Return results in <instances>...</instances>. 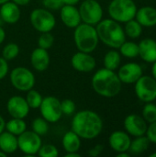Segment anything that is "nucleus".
<instances>
[{
    "label": "nucleus",
    "instance_id": "nucleus-10",
    "mask_svg": "<svg viewBox=\"0 0 156 157\" xmlns=\"http://www.w3.org/2000/svg\"><path fill=\"white\" fill-rule=\"evenodd\" d=\"M41 145L40 136L33 131H25L17 136V148L26 155H37Z\"/></svg>",
    "mask_w": 156,
    "mask_h": 157
},
{
    "label": "nucleus",
    "instance_id": "nucleus-50",
    "mask_svg": "<svg viewBox=\"0 0 156 157\" xmlns=\"http://www.w3.org/2000/svg\"><path fill=\"white\" fill-rule=\"evenodd\" d=\"M150 157H156V153L151 154V155H150Z\"/></svg>",
    "mask_w": 156,
    "mask_h": 157
},
{
    "label": "nucleus",
    "instance_id": "nucleus-36",
    "mask_svg": "<svg viewBox=\"0 0 156 157\" xmlns=\"http://www.w3.org/2000/svg\"><path fill=\"white\" fill-rule=\"evenodd\" d=\"M45 8L50 10H58L63 6V0H42Z\"/></svg>",
    "mask_w": 156,
    "mask_h": 157
},
{
    "label": "nucleus",
    "instance_id": "nucleus-26",
    "mask_svg": "<svg viewBox=\"0 0 156 157\" xmlns=\"http://www.w3.org/2000/svg\"><path fill=\"white\" fill-rule=\"evenodd\" d=\"M5 129L8 132L16 136H18L19 134H21L27 130V124L23 121V119L12 118L10 121H8V122L6 123Z\"/></svg>",
    "mask_w": 156,
    "mask_h": 157
},
{
    "label": "nucleus",
    "instance_id": "nucleus-6",
    "mask_svg": "<svg viewBox=\"0 0 156 157\" xmlns=\"http://www.w3.org/2000/svg\"><path fill=\"white\" fill-rule=\"evenodd\" d=\"M30 23L39 32L51 31L55 25L56 19L50 10L45 8H36L30 13Z\"/></svg>",
    "mask_w": 156,
    "mask_h": 157
},
{
    "label": "nucleus",
    "instance_id": "nucleus-16",
    "mask_svg": "<svg viewBox=\"0 0 156 157\" xmlns=\"http://www.w3.org/2000/svg\"><path fill=\"white\" fill-rule=\"evenodd\" d=\"M131 139L130 134L122 131H115L113 132L108 138L109 146L116 153L128 152L131 146Z\"/></svg>",
    "mask_w": 156,
    "mask_h": 157
},
{
    "label": "nucleus",
    "instance_id": "nucleus-17",
    "mask_svg": "<svg viewBox=\"0 0 156 157\" xmlns=\"http://www.w3.org/2000/svg\"><path fill=\"white\" fill-rule=\"evenodd\" d=\"M60 15L63 23L70 29L76 28L82 21L79 10L74 6L63 5L61 7Z\"/></svg>",
    "mask_w": 156,
    "mask_h": 157
},
{
    "label": "nucleus",
    "instance_id": "nucleus-8",
    "mask_svg": "<svg viewBox=\"0 0 156 157\" xmlns=\"http://www.w3.org/2000/svg\"><path fill=\"white\" fill-rule=\"evenodd\" d=\"M81 20L89 25H97L103 17V8L97 0H85L79 7Z\"/></svg>",
    "mask_w": 156,
    "mask_h": 157
},
{
    "label": "nucleus",
    "instance_id": "nucleus-5",
    "mask_svg": "<svg viewBox=\"0 0 156 157\" xmlns=\"http://www.w3.org/2000/svg\"><path fill=\"white\" fill-rule=\"evenodd\" d=\"M137 9L133 0H112L108 5V12L110 18L120 23H126L135 18Z\"/></svg>",
    "mask_w": 156,
    "mask_h": 157
},
{
    "label": "nucleus",
    "instance_id": "nucleus-28",
    "mask_svg": "<svg viewBox=\"0 0 156 157\" xmlns=\"http://www.w3.org/2000/svg\"><path fill=\"white\" fill-rule=\"evenodd\" d=\"M143 26L135 19H131L125 23L124 31L126 36L131 39H138L143 33Z\"/></svg>",
    "mask_w": 156,
    "mask_h": 157
},
{
    "label": "nucleus",
    "instance_id": "nucleus-32",
    "mask_svg": "<svg viewBox=\"0 0 156 157\" xmlns=\"http://www.w3.org/2000/svg\"><path fill=\"white\" fill-rule=\"evenodd\" d=\"M18 53H19V47L17 44L13 43V42L6 44L3 48V51H2L3 58L6 59V61L15 59L18 55Z\"/></svg>",
    "mask_w": 156,
    "mask_h": 157
},
{
    "label": "nucleus",
    "instance_id": "nucleus-29",
    "mask_svg": "<svg viewBox=\"0 0 156 157\" xmlns=\"http://www.w3.org/2000/svg\"><path fill=\"white\" fill-rule=\"evenodd\" d=\"M42 99H43V98L38 91H36L32 88L28 91V94L26 97V101H27L29 109H39L42 102Z\"/></svg>",
    "mask_w": 156,
    "mask_h": 157
},
{
    "label": "nucleus",
    "instance_id": "nucleus-34",
    "mask_svg": "<svg viewBox=\"0 0 156 157\" xmlns=\"http://www.w3.org/2000/svg\"><path fill=\"white\" fill-rule=\"evenodd\" d=\"M37 155L41 157H56L58 156L59 152L54 145L45 144V145H41Z\"/></svg>",
    "mask_w": 156,
    "mask_h": 157
},
{
    "label": "nucleus",
    "instance_id": "nucleus-15",
    "mask_svg": "<svg viewBox=\"0 0 156 157\" xmlns=\"http://www.w3.org/2000/svg\"><path fill=\"white\" fill-rule=\"evenodd\" d=\"M6 109L12 118L24 120L29 115L30 109L26 101V98L21 96H13L6 103Z\"/></svg>",
    "mask_w": 156,
    "mask_h": 157
},
{
    "label": "nucleus",
    "instance_id": "nucleus-39",
    "mask_svg": "<svg viewBox=\"0 0 156 157\" xmlns=\"http://www.w3.org/2000/svg\"><path fill=\"white\" fill-rule=\"evenodd\" d=\"M103 150H104V146L102 144H97L88 151V155L91 157H97L103 152Z\"/></svg>",
    "mask_w": 156,
    "mask_h": 157
},
{
    "label": "nucleus",
    "instance_id": "nucleus-35",
    "mask_svg": "<svg viewBox=\"0 0 156 157\" xmlns=\"http://www.w3.org/2000/svg\"><path fill=\"white\" fill-rule=\"evenodd\" d=\"M61 109L64 115H73L75 111V103L72 99H64L61 102Z\"/></svg>",
    "mask_w": 156,
    "mask_h": 157
},
{
    "label": "nucleus",
    "instance_id": "nucleus-9",
    "mask_svg": "<svg viewBox=\"0 0 156 157\" xmlns=\"http://www.w3.org/2000/svg\"><path fill=\"white\" fill-rule=\"evenodd\" d=\"M10 82L16 89L19 91H29L33 88L35 85V76L29 69L18 66L11 71Z\"/></svg>",
    "mask_w": 156,
    "mask_h": 157
},
{
    "label": "nucleus",
    "instance_id": "nucleus-27",
    "mask_svg": "<svg viewBox=\"0 0 156 157\" xmlns=\"http://www.w3.org/2000/svg\"><path fill=\"white\" fill-rule=\"evenodd\" d=\"M120 49V55L126 57V58H130V59H133L136 58L137 56H139V45L138 43L134 42V41H127L125 40Z\"/></svg>",
    "mask_w": 156,
    "mask_h": 157
},
{
    "label": "nucleus",
    "instance_id": "nucleus-22",
    "mask_svg": "<svg viewBox=\"0 0 156 157\" xmlns=\"http://www.w3.org/2000/svg\"><path fill=\"white\" fill-rule=\"evenodd\" d=\"M0 150L6 155L15 153L17 150V137L7 131L2 132L0 133Z\"/></svg>",
    "mask_w": 156,
    "mask_h": 157
},
{
    "label": "nucleus",
    "instance_id": "nucleus-45",
    "mask_svg": "<svg viewBox=\"0 0 156 157\" xmlns=\"http://www.w3.org/2000/svg\"><path fill=\"white\" fill-rule=\"evenodd\" d=\"M152 75H153V77L156 80V61L153 63V66H152Z\"/></svg>",
    "mask_w": 156,
    "mask_h": 157
},
{
    "label": "nucleus",
    "instance_id": "nucleus-11",
    "mask_svg": "<svg viewBox=\"0 0 156 157\" xmlns=\"http://www.w3.org/2000/svg\"><path fill=\"white\" fill-rule=\"evenodd\" d=\"M39 109L40 110L41 117L48 122L55 123L63 116V112L61 109V101L57 98L52 96L43 98Z\"/></svg>",
    "mask_w": 156,
    "mask_h": 157
},
{
    "label": "nucleus",
    "instance_id": "nucleus-23",
    "mask_svg": "<svg viewBox=\"0 0 156 157\" xmlns=\"http://www.w3.org/2000/svg\"><path fill=\"white\" fill-rule=\"evenodd\" d=\"M62 144L66 153L78 152L81 147V138L71 130L63 135Z\"/></svg>",
    "mask_w": 156,
    "mask_h": 157
},
{
    "label": "nucleus",
    "instance_id": "nucleus-3",
    "mask_svg": "<svg viewBox=\"0 0 156 157\" xmlns=\"http://www.w3.org/2000/svg\"><path fill=\"white\" fill-rule=\"evenodd\" d=\"M96 29L99 40L112 49H119L126 40L124 29L120 22L112 18L102 19L97 24Z\"/></svg>",
    "mask_w": 156,
    "mask_h": 157
},
{
    "label": "nucleus",
    "instance_id": "nucleus-31",
    "mask_svg": "<svg viewBox=\"0 0 156 157\" xmlns=\"http://www.w3.org/2000/svg\"><path fill=\"white\" fill-rule=\"evenodd\" d=\"M143 118L146 121L147 123H153L156 121V105L153 102H147L145 103L143 113Z\"/></svg>",
    "mask_w": 156,
    "mask_h": 157
},
{
    "label": "nucleus",
    "instance_id": "nucleus-20",
    "mask_svg": "<svg viewBox=\"0 0 156 157\" xmlns=\"http://www.w3.org/2000/svg\"><path fill=\"white\" fill-rule=\"evenodd\" d=\"M0 16L5 23L15 24L20 18V9L14 2H6L1 5Z\"/></svg>",
    "mask_w": 156,
    "mask_h": 157
},
{
    "label": "nucleus",
    "instance_id": "nucleus-51",
    "mask_svg": "<svg viewBox=\"0 0 156 157\" xmlns=\"http://www.w3.org/2000/svg\"><path fill=\"white\" fill-rule=\"evenodd\" d=\"M97 1H98V0H97Z\"/></svg>",
    "mask_w": 156,
    "mask_h": 157
},
{
    "label": "nucleus",
    "instance_id": "nucleus-49",
    "mask_svg": "<svg viewBox=\"0 0 156 157\" xmlns=\"http://www.w3.org/2000/svg\"><path fill=\"white\" fill-rule=\"evenodd\" d=\"M5 22H4V20L2 19V17H1V16H0V26H2L3 24H4Z\"/></svg>",
    "mask_w": 156,
    "mask_h": 157
},
{
    "label": "nucleus",
    "instance_id": "nucleus-41",
    "mask_svg": "<svg viewBox=\"0 0 156 157\" xmlns=\"http://www.w3.org/2000/svg\"><path fill=\"white\" fill-rule=\"evenodd\" d=\"M80 0H63V5H68V6H75L76 4L79 3Z\"/></svg>",
    "mask_w": 156,
    "mask_h": 157
},
{
    "label": "nucleus",
    "instance_id": "nucleus-42",
    "mask_svg": "<svg viewBox=\"0 0 156 157\" xmlns=\"http://www.w3.org/2000/svg\"><path fill=\"white\" fill-rule=\"evenodd\" d=\"M6 38V32H5V29H3L2 26H0V44L4 41Z\"/></svg>",
    "mask_w": 156,
    "mask_h": 157
},
{
    "label": "nucleus",
    "instance_id": "nucleus-33",
    "mask_svg": "<svg viewBox=\"0 0 156 157\" xmlns=\"http://www.w3.org/2000/svg\"><path fill=\"white\" fill-rule=\"evenodd\" d=\"M54 42V37L53 35L51 33V31L49 32H41V34L39 37L38 40V45L40 48L48 50L50 49Z\"/></svg>",
    "mask_w": 156,
    "mask_h": 157
},
{
    "label": "nucleus",
    "instance_id": "nucleus-43",
    "mask_svg": "<svg viewBox=\"0 0 156 157\" xmlns=\"http://www.w3.org/2000/svg\"><path fill=\"white\" fill-rule=\"evenodd\" d=\"M5 126H6V121H5V120L3 119V117H1V115H0V133H1L2 132H4Z\"/></svg>",
    "mask_w": 156,
    "mask_h": 157
},
{
    "label": "nucleus",
    "instance_id": "nucleus-12",
    "mask_svg": "<svg viewBox=\"0 0 156 157\" xmlns=\"http://www.w3.org/2000/svg\"><path fill=\"white\" fill-rule=\"evenodd\" d=\"M123 125L126 132L133 137L145 135L148 128L146 121L143 118V116L137 114L128 115L124 120Z\"/></svg>",
    "mask_w": 156,
    "mask_h": 157
},
{
    "label": "nucleus",
    "instance_id": "nucleus-37",
    "mask_svg": "<svg viewBox=\"0 0 156 157\" xmlns=\"http://www.w3.org/2000/svg\"><path fill=\"white\" fill-rule=\"evenodd\" d=\"M145 135L147 136V138L150 140L152 144H156V121L150 123V125L147 128Z\"/></svg>",
    "mask_w": 156,
    "mask_h": 157
},
{
    "label": "nucleus",
    "instance_id": "nucleus-1",
    "mask_svg": "<svg viewBox=\"0 0 156 157\" xmlns=\"http://www.w3.org/2000/svg\"><path fill=\"white\" fill-rule=\"evenodd\" d=\"M71 127L72 131L80 138L93 140L101 133L103 130V121L97 112L85 109L75 113Z\"/></svg>",
    "mask_w": 156,
    "mask_h": 157
},
{
    "label": "nucleus",
    "instance_id": "nucleus-19",
    "mask_svg": "<svg viewBox=\"0 0 156 157\" xmlns=\"http://www.w3.org/2000/svg\"><path fill=\"white\" fill-rule=\"evenodd\" d=\"M135 19L144 28H152L156 26V8L146 6L137 9Z\"/></svg>",
    "mask_w": 156,
    "mask_h": 157
},
{
    "label": "nucleus",
    "instance_id": "nucleus-21",
    "mask_svg": "<svg viewBox=\"0 0 156 157\" xmlns=\"http://www.w3.org/2000/svg\"><path fill=\"white\" fill-rule=\"evenodd\" d=\"M30 62L32 67L38 72L45 71L49 64H50V56L47 50L42 48H36L31 55H30Z\"/></svg>",
    "mask_w": 156,
    "mask_h": 157
},
{
    "label": "nucleus",
    "instance_id": "nucleus-40",
    "mask_svg": "<svg viewBox=\"0 0 156 157\" xmlns=\"http://www.w3.org/2000/svg\"><path fill=\"white\" fill-rule=\"evenodd\" d=\"M30 0H12V2H14L16 5L19 6H26L29 3Z\"/></svg>",
    "mask_w": 156,
    "mask_h": 157
},
{
    "label": "nucleus",
    "instance_id": "nucleus-48",
    "mask_svg": "<svg viewBox=\"0 0 156 157\" xmlns=\"http://www.w3.org/2000/svg\"><path fill=\"white\" fill-rule=\"evenodd\" d=\"M8 1H10V0H0V5H2V4H4V3H6V2H8Z\"/></svg>",
    "mask_w": 156,
    "mask_h": 157
},
{
    "label": "nucleus",
    "instance_id": "nucleus-44",
    "mask_svg": "<svg viewBox=\"0 0 156 157\" xmlns=\"http://www.w3.org/2000/svg\"><path fill=\"white\" fill-rule=\"evenodd\" d=\"M65 157H80V155L77 152H72V153H66Z\"/></svg>",
    "mask_w": 156,
    "mask_h": 157
},
{
    "label": "nucleus",
    "instance_id": "nucleus-4",
    "mask_svg": "<svg viewBox=\"0 0 156 157\" xmlns=\"http://www.w3.org/2000/svg\"><path fill=\"white\" fill-rule=\"evenodd\" d=\"M74 38L78 51L88 53L97 49L99 41L96 28L84 22L74 28Z\"/></svg>",
    "mask_w": 156,
    "mask_h": 157
},
{
    "label": "nucleus",
    "instance_id": "nucleus-13",
    "mask_svg": "<svg viewBox=\"0 0 156 157\" xmlns=\"http://www.w3.org/2000/svg\"><path fill=\"white\" fill-rule=\"evenodd\" d=\"M71 64L73 68L81 73L92 72L97 65L96 59L88 52H78L72 56Z\"/></svg>",
    "mask_w": 156,
    "mask_h": 157
},
{
    "label": "nucleus",
    "instance_id": "nucleus-14",
    "mask_svg": "<svg viewBox=\"0 0 156 157\" xmlns=\"http://www.w3.org/2000/svg\"><path fill=\"white\" fill-rule=\"evenodd\" d=\"M143 75V67L137 63H128L119 68L118 76L121 83L134 84Z\"/></svg>",
    "mask_w": 156,
    "mask_h": 157
},
{
    "label": "nucleus",
    "instance_id": "nucleus-30",
    "mask_svg": "<svg viewBox=\"0 0 156 157\" xmlns=\"http://www.w3.org/2000/svg\"><path fill=\"white\" fill-rule=\"evenodd\" d=\"M32 131L40 136L46 135L49 131V124L46 120L41 118H36L31 124Z\"/></svg>",
    "mask_w": 156,
    "mask_h": 157
},
{
    "label": "nucleus",
    "instance_id": "nucleus-38",
    "mask_svg": "<svg viewBox=\"0 0 156 157\" xmlns=\"http://www.w3.org/2000/svg\"><path fill=\"white\" fill-rule=\"evenodd\" d=\"M8 74V63L6 59L0 57V80L4 79Z\"/></svg>",
    "mask_w": 156,
    "mask_h": 157
},
{
    "label": "nucleus",
    "instance_id": "nucleus-2",
    "mask_svg": "<svg viewBox=\"0 0 156 157\" xmlns=\"http://www.w3.org/2000/svg\"><path fill=\"white\" fill-rule=\"evenodd\" d=\"M94 91L104 98H114L120 94L122 83L115 71L102 68L97 70L92 77Z\"/></svg>",
    "mask_w": 156,
    "mask_h": 157
},
{
    "label": "nucleus",
    "instance_id": "nucleus-7",
    "mask_svg": "<svg viewBox=\"0 0 156 157\" xmlns=\"http://www.w3.org/2000/svg\"><path fill=\"white\" fill-rule=\"evenodd\" d=\"M134 90L137 98L144 102H154L156 99V80L150 75H142L135 83Z\"/></svg>",
    "mask_w": 156,
    "mask_h": 157
},
{
    "label": "nucleus",
    "instance_id": "nucleus-47",
    "mask_svg": "<svg viewBox=\"0 0 156 157\" xmlns=\"http://www.w3.org/2000/svg\"><path fill=\"white\" fill-rule=\"evenodd\" d=\"M6 154L0 150V157H6Z\"/></svg>",
    "mask_w": 156,
    "mask_h": 157
},
{
    "label": "nucleus",
    "instance_id": "nucleus-24",
    "mask_svg": "<svg viewBox=\"0 0 156 157\" xmlns=\"http://www.w3.org/2000/svg\"><path fill=\"white\" fill-rule=\"evenodd\" d=\"M121 62V55L120 53V52L116 51V50H110L108 51L105 56H104V60H103V63H104V67L112 71H115L116 69H118L120 67Z\"/></svg>",
    "mask_w": 156,
    "mask_h": 157
},
{
    "label": "nucleus",
    "instance_id": "nucleus-46",
    "mask_svg": "<svg viewBox=\"0 0 156 157\" xmlns=\"http://www.w3.org/2000/svg\"><path fill=\"white\" fill-rule=\"evenodd\" d=\"M117 157H130V154H128L127 152L117 153Z\"/></svg>",
    "mask_w": 156,
    "mask_h": 157
},
{
    "label": "nucleus",
    "instance_id": "nucleus-18",
    "mask_svg": "<svg viewBox=\"0 0 156 157\" xmlns=\"http://www.w3.org/2000/svg\"><path fill=\"white\" fill-rule=\"evenodd\" d=\"M139 56L146 63H153L156 61V40L154 39H144L138 43Z\"/></svg>",
    "mask_w": 156,
    "mask_h": 157
},
{
    "label": "nucleus",
    "instance_id": "nucleus-25",
    "mask_svg": "<svg viewBox=\"0 0 156 157\" xmlns=\"http://www.w3.org/2000/svg\"><path fill=\"white\" fill-rule=\"evenodd\" d=\"M150 144L151 142L147 138V136L142 135V136L135 137V139L131 143L129 151H131V153L133 155H141L148 150Z\"/></svg>",
    "mask_w": 156,
    "mask_h": 157
}]
</instances>
